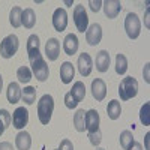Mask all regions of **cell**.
<instances>
[{
  "instance_id": "6da1fadb",
  "label": "cell",
  "mask_w": 150,
  "mask_h": 150,
  "mask_svg": "<svg viewBox=\"0 0 150 150\" xmlns=\"http://www.w3.org/2000/svg\"><path fill=\"white\" fill-rule=\"evenodd\" d=\"M54 110V99L51 95H44L38 102V117L42 125H48Z\"/></svg>"
},
{
  "instance_id": "7a4b0ae2",
  "label": "cell",
  "mask_w": 150,
  "mask_h": 150,
  "mask_svg": "<svg viewBox=\"0 0 150 150\" xmlns=\"http://www.w3.org/2000/svg\"><path fill=\"white\" fill-rule=\"evenodd\" d=\"M137 93H138V83L134 77H126L120 81L119 95L122 101H129V99L137 96Z\"/></svg>"
},
{
  "instance_id": "3957f363",
  "label": "cell",
  "mask_w": 150,
  "mask_h": 150,
  "mask_svg": "<svg viewBox=\"0 0 150 150\" xmlns=\"http://www.w3.org/2000/svg\"><path fill=\"white\" fill-rule=\"evenodd\" d=\"M30 60V65H32V71L35 74V77L38 81H41L44 83L47 78H48V75H50V69H48V65H47V62L44 60L42 54L39 53L38 56L29 59Z\"/></svg>"
},
{
  "instance_id": "277c9868",
  "label": "cell",
  "mask_w": 150,
  "mask_h": 150,
  "mask_svg": "<svg viewBox=\"0 0 150 150\" xmlns=\"http://www.w3.org/2000/svg\"><path fill=\"white\" fill-rule=\"evenodd\" d=\"M20 48V41L15 35H9L0 42V56L3 59L14 57Z\"/></svg>"
},
{
  "instance_id": "5b68a950",
  "label": "cell",
  "mask_w": 150,
  "mask_h": 150,
  "mask_svg": "<svg viewBox=\"0 0 150 150\" xmlns=\"http://www.w3.org/2000/svg\"><path fill=\"white\" fill-rule=\"evenodd\" d=\"M125 30H126V35L131 38V39H137L141 33V23L140 18L137 14H129L126 15V20H125Z\"/></svg>"
},
{
  "instance_id": "8992f818",
  "label": "cell",
  "mask_w": 150,
  "mask_h": 150,
  "mask_svg": "<svg viewBox=\"0 0 150 150\" xmlns=\"http://www.w3.org/2000/svg\"><path fill=\"white\" fill-rule=\"evenodd\" d=\"M74 23H75V27H77L78 32L84 33L89 27V17H87V12L84 9L83 5H77L74 8Z\"/></svg>"
},
{
  "instance_id": "52a82bcc",
  "label": "cell",
  "mask_w": 150,
  "mask_h": 150,
  "mask_svg": "<svg viewBox=\"0 0 150 150\" xmlns=\"http://www.w3.org/2000/svg\"><path fill=\"white\" fill-rule=\"evenodd\" d=\"M101 39H102V27L99 26V24L95 23V24H92V26L87 27V30H86V41H87V44L95 47V45H98L99 42H101Z\"/></svg>"
},
{
  "instance_id": "ba28073f",
  "label": "cell",
  "mask_w": 150,
  "mask_h": 150,
  "mask_svg": "<svg viewBox=\"0 0 150 150\" xmlns=\"http://www.w3.org/2000/svg\"><path fill=\"white\" fill-rule=\"evenodd\" d=\"M29 123V111L24 107H18L12 114V125L15 129H23Z\"/></svg>"
},
{
  "instance_id": "9c48e42d",
  "label": "cell",
  "mask_w": 150,
  "mask_h": 150,
  "mask_svg": "<svg viewBox=\"0 0 150 150\" xmlns=\"http://www.w3.org/2000/svg\"><path fill=\"white\" fill-rule=\"evenodd\" d=\"M53 26L57 32H63L68 26V12L63 8H59L53 14Z\"/></svg>"
},
{
  "instance_id": "30bf717a",
  "label": "cell",
  "mask_w": 150,
  "mask_h": 150,
  "mask_svg": "<svg viewBox=\"0 0 150 150\" xmlns=\"http://www.w3.org/2000/svg\"><path fill=\"white\" fill-rule=\"evenodd\" d=\"M92 69H93V62H92L90 54H87V53L80 54V57H78V71L81 74V77H89V75L92 74Z\"/></svg>"
},
{
  "instance_id": "8fae6325",
  "label": "cell",
  "mask_w": 150,
  "mask_h": 150,
  "mask_svg": "<svg viewBox=\"0 0 150 150\" xmlns=\"http://www.w3.org/2000/svg\"><path fill=\"white\" fill-rule=\"evenodd\" d=\"M60 54V42L56 39V38H51V39L47 41V45H45V56L48 57V60H57Z\"/></svg>"
},
{
  "instance_id": "7c38bea8",
  "label": "cell",
  "mask_w": 150,
  "mask_h": 150,
  "mask_svg": "<svg viewBox=\"0 0 150 150\" xmlns=\"http://www.w3.org/2000/svg\"><path fill=\"white\" fill-rule=\"evenodd\" d=\"M86 129L89 132H95L99 129V112L96 110L86 111Z\"/></svg>"
},
{
  "instance_id": "4fadbf2b",
  "label": "cell",
  "mask_w": 150,
  "mask_h": 150,
  "mask_svg": "<svg viewBox=\"0 0 150 150\" xmlns=\"http://www.w3.org/2000/svg\"><path fill=\"white\" fill-rule=\"evenodd\" d=\"M104 6V12L108 18H116L119 15V12L122 11V3L119 0H107L102 3Z\"/></svg>"
},
{
  "instance_id": "5bb4252c",
  "label": "cell",
  "mask_w": 150,
  "mask_h": 150,
  "mask_svg": "<svg viewBox=\"0 0 150 150\" xmlns=\"http://www.w3.org/2000/svg\"><path fill=\"white\" fill-rule=\"evenodd\" d=\"M75 75V68L71 62H63L60 66V80L63 84H69Z\"/></svg>"
},
{
  "instance_id": "9a60e30c",
  "label": "cell",
  "mask_w": 150,
  "mask_h": 150,
  "mask_svg": "<svg viewBox=\"0 0 150 150\" xmlns=\"http://www.w3.org/2000/svg\"><path fill=\"white\" fill-rule=\"evenodd\" d=\"M63 50H65V53L68 56H74L75 53L78 51V38H77V35L69 33L65 38V41H63Z\"/></svg>"
},
{
  "instance_id": "2e32d148",
  "label": "cell",
  "mask_w": 150,
  "mask_h": 150,
  "mask_svg": "<svg viewBox=\"0 0 150 150\" xmlns=\"http://www.w3.org/2000/svg\"><path fill=\"white\" fill-rule=\"evenodd\" d=\"M92 95L96 101H102V99L107 96V86L101 78H96L92 83Z\"/></svg>"
},
{
  "instance_id": "e0dca14e",
  "label": "cell",
  "mask_w": 150,
  "mask_h": 150,
  "mask_svg": "<svg viewBox=\"0 0 150 150\" xmlns=\"http://www.w3.org/2000/svg\"><path fill=\"white\" fill-rule=\"evenodd\" d=\"M15 146L18 150H30L32 147V137L29 132L21 131L20 134H17L15 137Z\"/></svg>"
},
{
  "instance_id": "ac0fdd59",
  "label": "cell",
  "mask_w": 150,
  "mask_h": 150,
  "mask_svg": "<svg viewBox=\"0 0 150 150\" xmlns=\"http://www.w3.org/2000/svg\"><path fill=\"white\" fill-rule=\"evenodd\" d=\"M110 68V54L108 51L102 50L96 54V69L99 72H107Z\"/></svg>"
},
{
  "instance_id": "d6986e66",
  "label": "cell",
  "mask_w": 150,
  "mask_h": 150,
  "mask_svg": "<svg viewBox=\"0 0 150 150\" xmlns=\"http://www.w3.org/2000/svg\"><path fill=\"white\" fill-rule=\"evenodd\" d=\"M6 96H8L9 104H17L20 99H21V89H20V84H18V83H11V84L8 86Z\"/></svg>"
},
{
  "instance_id": "ffe728a7",
  "label": "cell",
  "mask_w": 150,
  "mask_h": 150,
  "mask_svg": "<svg viewBox=\"0 0 150 150\" xmlns=\"http://www.w3.org/2000/svg\"><path fill=\"white\" fill-rule=\"evenodd\" d=\"M36 24V14L32 8H27L23 11V17H21V26L26 29H33Z\"/></svg>"
},
{
  "instance_id": "44dd1931",
  "label": "cell",
  "mask_w": 150,
  "mask_h": 150,
  "mask_svg": "<svg viewBox=\"0 0 150 150\" xmlns=\"http://www.w3.org/2000/svg\"><path fill=\"white\" fill-rule=\"evenodd\" d=\"M41 51H39V38L36 35H30L29 39H27V54H29V59L38 56Z\"/></svg>"
},
{
  "instance_id": "7402d4cb",
  "label": "cell",
  "mask_w": 150,
  "mask_h": 150,
  "mask_svg": "<svg viewBox=\"0 0 150 150\" xmlns=\"http://www.w3.org/2000/svg\"><path fill=\"white\" fill-rule=\"evenodd\" d=\"M107 114L111 120H117L122 114V107H120V102L112 99L111 102H108V107H107Z\"/></svg>"
},
{
  "instance_id": "603a6c76",
  "label": "cell",
  "mask_w": 150,
  "mask_h": 150,
  "mask_svg": "<svg viewBox=\"0 0 150 150\" xmlns=\"http://www.w3.org/2000/svg\"><path fill=\"white\" fill-rule=\"evenodd\" d=\"M71 95L74 96V99L77 102H81L84 96H86V86L83 81H77V83H74L72 86V90H71Z\"/></svg>"
},
{
  "instance_id": "cb8c5ba5",
  "label": "cell",
  "mask_w": 150,
  "mask_h": 150,
  "mask_svg": "<svg viewBox=\"0 0 150 150\" xmlns=\"http://www.w3.org/2000/svg\"><path fill=\"white\" fill-rule=\"evenodd\" d=\"M74 126L78 132H84L86 131V111L84 110H78L74 116Z\"/></svg>"
},
{
  "instance_id": "d4e9b609",
  "label": "cell",
  "mask_w": 150,
  "mask_h": 150,
  "mask_svg": "<svg viewBox=\"0 0 150 150\" xmlns=\"http://www.w3.org/2000/svg\"><path fill=\"white\" fill-rule=\"evenodd\" d=\"M21 17H23V9L15 6V8H12L11 9V14H9V21L12 24V27H15L18 29L21 26Z\"/></svg>"
},
{
  "instance_id": "484cf974",
  "label": "cell",
  "mask_w": 150,
  "mask_h": 150,
  "mask_svg": "<svg viewBox=\"0 0 150 150\" xmlns=\"http://www.w3.org/2000/svg\"><path fill=\"white\" fill-rule=\"evenodd\" d=\"M21 98H23L24 104L32 105L35 102V99H36V89H35V87H32V86L24 87V90H21Z\"/></svg>"
},
{
  "instance_id": "4316f807",
  "label": "cell",
  "mask_w": 150,
  "mask_h": 150,
  "mask_svg": "<svg viewBox=\"0 0 150 150\" xmlns=\"http://www.w3.org/2000/svg\"><path fill=\"white\" fill-rule=\"evenodd\" d=\"M17 78H18V81L23 83V84L30 83V80H32V71H30L27 66H20L18 71H17Z\"/></svg>"
},
{
  "instance_id": "83f0119b",
  "label": "cell",
  "mask_w": 150,
  "mask_h": 150,
  "mask_svg": "<svg viewBox=\"0 0 150 150\" xmlns=\"http://www.w3.org/2000/svg\"><path fill=\"white\" fill-rule=\"evenodd\" d=\"M12 117H11V112L8 110H0V137L5 132V129L11 125Z\"/></svg>"
},
{
  "instance_id": "f1b7e54d",
  "label": "cell",
  "mask_w": 150,
  "mask_h": 150,
  "mask_svg": "<svg viewBox=\"0 0 150 150\" xmlns=\"http://www.w3.org/2000/svg\"><path fill=\"white\" fill-rule=\"evenodd\" d=\"M128 71V60L126 57H125L123 54H117L116 56V72L119 75H123V74H126Z\"/></svg>"
},
{
  "instance_id": "f546056e",
  "label": "cell",
  "mask_w": 150,
  "mask_h": 150,
  "mask_svg": "<svg viewBox=\"0 0 150 150\" xmlns=\"http://www.w3.org/2000/svg\"><path fill=\"white\" fill-rule=\"evenodd\" d=\"M132 143H134V135H132V132H131V131H123V132L120 134V146H122V149H123V150H128V149L132 146Z\"/></svg>"
},
{
  "instance_id": "4dcf8cb0",
  "label": "cell",
  "mask_w": 150,
  "mask_h": 150,
  "mask_svg": "<svg viewBox=\"0 0 150 150\" xmlns=\"http://www.w3.org/2000/svg\"><path fill=\"white\" fill-rule=\"evenodd\" d=\"M149 110H150V104H149V102H146V104L141 107V110H140V120H141V123L144 125V126H149V125H150Z\"/></svg>"
},
{
  "instance_id": "1f68e13d",
  "label": "cell",
  "mask_w": 150,
  "mask_h": 150,
  "mask_svg": "<svg viewBox=\"0 0 150 150\" xmlns=\"http://www.w3.org/2000/svg\"><path fill=\"white\" fill-rule=\"evenodd\" d=\"M89 140H90V143H92V146H99L101 144V141H102V134H101V131H95V132H89Z\"/></svg>"
},
{
  "instance_id": "d6a6232c",
  "label": "cell",
  "mask_w": 150,
  "mask_h": 150,
  "mask_svg": "<svg viewBox=\"0 0 150 150\" xmlns=\"http://www.w3.org/2000/svg\"><path fill=\"white\" fill-rule=\"evenodd\" d=\"M65 105H66L69 110H74L75 107L78 105V102L75 101V99H74V96L71 95V92H68V93L65 95Z\"/></svg>"
},
{
  "instance_id": "836d02e7",
  "label": "cell",
  "mask_w": 150,
  "mask_h": 150,
  "mask_svg": "<svg viewBox=\"0 0 150 150\" xmlns=\"http://www.w3.org/2000/svg\"><path fill=\"white\" fill-rule=\"evenodd\" d=\"M57 150H74L72 141H71V140H68V138L62 140V143H60V147H59Z\"/></svg>"
},
{
  "instance_id": "e575fe53",
  "label": "cell",
  "mask_w": 150,
  "mask_h": 150,
  "mask_svg": "<svg viewBox=\"0 0 150 150\" xmlns=\"http://www.w3.org/2000/svg\"><path fill=\"white\" fill-rule=\"evenodd\" d=\"M89 5H90V9L93 11V12H98L99 9H101V6H102V2H99V0H90L89 2Z\"/></svg>"
},
{
  "instance_id": "d590c367",
  "label": "cell",
  "mask_w": 150,
  "mask_h": 150,
  "mask_svg": "<svg viewBox=\"0 0 150 150\" xmlns=\"http://www.w3.org/2000/svg\"><path fill=\"white\" fill-rule=\"evenodd\" d=\"M0 150H14V147H12L11 143L3 141V143H0Z\"/></svg>"
},
{
  "instance_id": "8d00e7d4",
  "label": "cell",
  "mask_w": 150,
  "mask_h": 150,
  "mask_svg": "<svg viewBox=\"0 0 150 150\" xmlns=\"http://www.w3.org/2000/svg\"><path fill=\"white\" fill-rule=\"evenodd\" d=\"M128 150H143V146H141L140 143L134 141V143H132V146H131V147H129Z\"/></svg>"
},
{
  "instance_id": "74e56055",
  "label": "cell",
  "mask_w": 150,
  "mask_h": 150,
  "mask_svg": "<svg viewBox=\"0 0 150 150\" xmlns=\"http://www.w3.org/2000/svg\"><path fill=\"white\" fill-rule=\"evenodd\" d=\"M149 63H146V66H144V80H146V83H150V78H149Z\"/></svg>"
},
{
  "instance_id": "f35d334b",
  "label": "cell",
  "mask_w": 150,
  "mask_h": 150,
  "mask_svg": "<svg viewBox=\"0 0 150 150\" xmlns=\"http://www.w3.org/2000/svg\"><path fill=\"white\" fill-rule=\"evenodd\" d=\"M149 138H150V134H146V150H149Z\"/></svg>"
},
{
  "instance_id": "ab89813d",
  "label": "cell",
  "mask_w": 150,
  "mask_h": 150,
  "mask_svg": "<svg viewBox=\"0 0 150 150\" xmlns=\"http://www.w3.org/2000/svg\"><path fill=\"white\" fill-rule=\"evenodd\" d=\"M146 26L149 27V9H147V12H146Z\"/></svg>"
},
{
  "instance_id": "60d3db41",
  "label": "cell",
  "mask_w": 150,
  "mask_h": 150,
  "mask_svg": "<svg viewBox=\"0 0 150 150\" xmlns=\"http://www.w3.org/2000/svg\"><path fill=\"white\" fill-rule=\"evenodd\" d=\"M2 87H3V80H2V75H0V92H2Z\"/></svg>"
},
{
  "instance_id": "b9f144b4",
  "label": "cell",
  "mask_w": 150,
  "mask_h": 150,
  "mask_svg": "<svg viewBox=\"0 0 150 150\" xmlns=\"http://www.w3.org/2000/svg\"><path fill=\"white\" fill-rule=\"evenodd\" d=\"M98 150H104V149H98Z\"/></svg>"
}]
</instances>
